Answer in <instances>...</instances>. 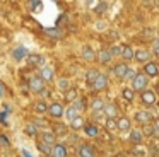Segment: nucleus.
I'll use <instances>...</instances> for the list:
<instances>
[{
	"instance_id": "nucleus-41",
	"label": "nucleus",
	"mask_w": 159,
	"mask_h": 157,
	"mask_svg": "<svg viewBox=\"0 0 159 157\" xmlns=\"http://www.w3.org/2000/svg\"><path fill=\"white\" fill-rule=\"evenodd\" d=\"M96 29H98V31H99V29H101V31H103V29H106V22H103V20H99V22L96 24Z\"/></svg>"
},
{
	"instance_id": "nucleus-16",
	"label": "nucleus",
	"mask_w": 159,
	"mask_h": 157,
	"mask_svg": "<svg viewBox=\"0 0 159 157\" xmlns=\"http://www.w3.org/2000/svg\"><path fill=\"white\" fill-rule=\"evenodd\" d=\"M52 157H67V147L63 143L57 142L52 147Z\"/></svg>"
},
{
	"instance_id": "nucleus-29",
	"label": "nucleus",
	"mask_w": 159,
	"mask_h": 157,
	"mask_svg": "<svg viewBox=\"0 0 159 157\" xmlns=\"http://www.w3.org/2000/svg\"><path fill=\"white\" fill-rule=\"evenodd\" d=\"M45 34L50 38H53V39H60V38L63 36V33L60 29H57V27H48V29H45Z\"/></svg>"
},
{
	"instance_id": "nucleus-37",
	"label": "nucleus",
	"mask_w": 159,
	"mask_h": 157,
	"mask_svg": "<svg viewBox=\"0 0 159 157\" xmlns=\"http://www.w3.org/2000/svg\"><path fill=\"white\" fill-rule=\"evenodd\" d=\"M24 130H26V133H28V135H33V137H34V135H36V132H38L34 125H26V126H24Z\"/></svg>"
},
{
	"instance_id": "nucleus-31",
	"label": "nucleus",
	"mask_w": 159,
	"mask_h": 157,
	"mask_svg": "<svg viewBox=\"0 0 159 157\" xmlns=\"http://www.w3.org/2000/svg\"><path fill=\"white\" fill-rule=\"evenodd\" d=\"M52 147H53V145H48V143L41 142V140L38 142V150H39L41 154H45V155H52Z\"/></svg>"
},
{
	"instance_id": "nucleus-11",
	"label": "nucleus",
	"mask_w": 159,
	"mask_h": 157,
	"mask_svg": "<svg viewBox=\"0 0 159 157\" xmlns=\"http://www.w3.org/2000/svg\"><path fill=\"white\" fill-rule=\"evenodd\" d=\"M144 133H142V130L139 128H132L130 132H128V140H130L132 143H135V145H139V143H142V140H144Z\"/></svg>"
},
{
	"instance_id": "nucleus-15",
	"label": "nucleus",
	"mask_w": 159,
	"mask_h": 157,
	"mask_svg": "<svg viewBox=\"0 0 159 157\" xmlns=\"http://www.w3.org/2000/svg\"><path fill=\"white\" fill-rule=\"evenodd\" d=\"M132 130V119L128 116H120L118 118V132H130Z\"/></svg>"
},
{
	"instance_id": "nucleus-17",
	"label": "nucleus",
	"mask_w": 159,
	"mask_h": 157,
	"mask_svg": "<svg viewBox=\"0 0 159 157\" xmlns=\"http://www.w3.org/2000/svg\"><path fill=\"white\" fill-rule=\"evenodd\" d=\"M79 114H82V113H80L74 104H70L69 108H65V116H63V118H65V121H67V123H70L74 118H77Z\"/></svg>"
},
{
	"instance_id": "nucleus-34",
	"label": "nucleus",
	"mask_w": 159,
	"mask_h": 157,
	"mask_svg": "<svg viewBox=\"0 0 159 157\" xmlns=\"http://www.w3.org/2000/svg\"><path fill=\"white\" fill-rule=\"evenodd\" d=\"M58 89H60V91H63V92H67L70 89V82L67 80V78H60V80H58Z\"/></svg>"
},
{
	"instance_id": "nucleus-22",
	"label": "nucleus",
	"mask_w": 159,
	"mask_h": 157,
	"mask_svg": "<svg viewBox=\"0 0 159 157\" xmlns=\"http://www.w3.org/2000/svg\"><path fill=\"white\" fill-rule=\"evenodd\" d=\"M98 60H99L103 65H108V63H111V60H113V55L110 53V50H101L99 53H98Z\"/></svg>"
},
{
	"instance_id": "nucleus-33",
	"label": "nucleus",
	"mask_w": 159,
	"mask_h": 157,
	"mask_svg": "<svg viewBox=\"0 0 159 157\" xmlns=\"http://www.w3.org/2000/svg\"><path fill=\"white\" fill-rule=\"evenodd\" d=\"M137 74L139 72L135 70V68H132V67H128V70H127V75H125V80H128V82H132L135 77H137Z\"/></svg>"
},
{
	"instance_id": "nucleus-6",
	"label": "nucleus",
	"mask_w": 159,
	"mask_h": 157,
	"mask_svg": "<svg viewBox=\"0 0 159 157\" xmlns=\"http://www.w3.org/2000/svg\"><path fill=\"white\" fill-rule=\"evenodd\" d=\"M39 77L43 78V80L46 82V84H52L53 80H55V72H53V68L50 67V65H45V67L39 68Z\"/></svg>"
},
{
	"instance_id": "nucleus-10",
	"label": "nucleus",
	"mask_w": 159,
	"mask_h": 157,
	"mask_svg": "<svg viewBox=\"0 0 159 157\" xmlns=\"http://www.w3.org/2000/svg\"><path fill=\"white\" fill-rule=\"evenodd\" d=\"M144 74L147 75L149 78L151 77H157L159 75V67H157V63H156V61H147V63L144 65Z\"/></svg>"
},
{
	"instance_id": "nucleus-19",
	"label": "nucleus",
	"mask_w": 159,
	"mask_h": 157,
	"mask_svg": "<svg viewBox=\"0 0 159 157\" xmlns=\"http://www.w3.org/2000/svg\"><path fill=\"white\" fill-rule=\"evenodd\" d=\"M104 114H106V118H120L118 116V108L113 104V102H106V106H104Z\"/></svg>"
},
{
	"instance_id": "nucleus-24",
	"label": "nucleus",
	"mask_w": 159,
	"mask_h": 157,
	"mask_svg": "<svg viewBox=\"0 0 159 157\" xmlns=\"http://www.w3.org/2000/svg\"><path fill=\"white\" fill-rule=\"evenodd\" d=\"M50 109V104H46L45 101H39L34 104V108H33V111L36 113V114H45V113H48Z\"/></svg>"
},
{
	"instance_id": "nucleus-20",
	"label": "nucleus",
	"mask_w": 159,
	"mask_h": 157,
	"mask_svg": "<svg viewBox=\"0 0 159 157\" xmlns=\"http://www.w3.org/2000/svg\"><path fill=\"white\" fill-rule=\"evenodd\" d=\"M98 77H99V70H96V68H89V70L86 72V84L93 87V84L96 82Z\"/></svg>"
},
{
	"instance_id": "nucleus-42",
	"label": "nucleus",
	"mask_w": 159,
	"mask_h": 157,
	"mask_svg": "<svg viewBox=\"0 0 159 157\" xmlns=\"http://www.w3.org/2000/svg\"><path fill=\"white\" fill-rule=\"evenodd\" d=\"M152 125H154V130H156V133H159V118H156L154 121H152Z\"/></svg>"
},
{
	"instance_id": "nucleus-1",
	"label": "nucleus",
	"mask_w": 159,
	"mask_h": 157,
	"mask_svg": "<svg viewBox=\"0 0 159 157\" xmlns=\"http://www.w3.org/2000/svg\"><path fill=\"white\" fill-rule=\"evenodd\" d=\"M130 87L134 89L135 92H144L145 89H149V77L145 74H137V77L130 82Z\"/></svg>"
},
{
	"instance_id": "nucleus-27",
	"label": "nucleus",
	"mask_w": 159,
	"mask_h": 157,
	"mask_svg": "<svg viewBox=\"0 0 159 157\" xmlns=\"http://www.w3.org/2000/svg\"><path fill=\"white\" fill-rule=\"evenodd\" d=\"M69 125H60V123H57L55 126H53V132L57 133V137H65L67 133H69Z\"/></svg>"
},
{
	"instance_id": "nucleus-21",
	"label": "nucleus",
	"mask_w": 159,
	"mask_h": 157,
	"mask_svg": "<svg viewBox=\"0 0 159 157\" xmlns=\"http://www.w3.org/2000/svg\"><path fill=\"white\" fill-rule=\"evenodd\" d=\"M69 126L75 132V130H84V126H86V123H84V116L82 114H79L77 118H74L72 121L69 123Z\"/></svg>"
},
{
	"instance_id": "nucleus-36",
	"label": "nucleus",
	"mask_w": 159,
	"mask_h": 157,
	"mask_svg": "<svg viewBox=\"0 0 159 157\" xmlns=\"http://www.w3.org/2000/svg\"><path fill=\"white\" fill-rule=\"evenodd\" d=\"M106 9H108V3L103 0V2H99V3H98V5H96V9H94V10H96L98 14H104V12H106Z\"/></svg>"
},
{
	"instance_id": "nucleus-2",
	"label": "nucleus",
	"mask_w": 159,
	"mask_h": 157,
	"mask_svg": "<svg viewBox=\"0 0 159 157\" xmlns=\"http://www.w3.org/2000/svg\"><path fill=\"white\" fill-rule=\"evenodd\" d=\"M134 119H135L137 125L145 126V125H151V123H152V114L147 111V109H139V111H135Z\"/></svg>"
},
{
	"instance_id": "nucleus-3",
	"label": "nucleus",
	"mask_w": 159,
	"mask_h": 157,
	"mask_svg": "<svg viewBox=\"0 0 159 157\" xmlns=\"http://www.w3.org/2000/svg\"><path fill=\"white\" fill-rule=\"evenodd\" d=\"M45 84H46V82L39 77V74L38 75H33V77L29 78V91L34 92V94L43 92V91H45Z\"/></svg>"
},
{
	"instance_id": "nucleus-43",
	"label": "nucleus",
	"mask_w": 159,
	"mask_h": 157,
	"mask_svg": "<svg viewBox=\"0 0 159 157\" xmlns=\"http://www.w3.org/2000/svg\"><path fill=\"white\" fill-rule=\"evenodd\" d=\"M0 143H5V147H7V145H9V140L4 138V137H0Z\"/></svg>"
},
{
	"instance_id": "nucleus-8",
	"label": "nucleus",
	"mask_w": 159,
	"mask_h": 157,
	"mask_svg": "<svg viewBox=\"0 0 159 157\" xmlns=\"http://www.w3.org/2000/svg\"><path fill=\"white\" fill-rule=\"evenodd\" d=\"M39 140L48 143V145H55L57 143V133L53 132V130H43V132L39 133Z\"/></svg>"
},
{
	"instance_id": "nucleus-39",
	"label": "nucleus",
	"mask_w": 159,
	"mask_h": 157,
	"mask_svg": "<svg viewBox=\"0 0 159 157\" xmlns=\"http://www.w3.org/2000/svg\"><path fill=\"white\" fill-rule=\"evenodd\" d=\"M22 55H26V50H24V48H16V51H14V56L16 58H22Z\"/></svg>"
},
{
	"instance_id": "nucleus-9",
	"label": "nucleus",
	"mask_w": 159,
	"mask_h": 157,
	"mask_svg": "<svg viewBox=\"0 0 159 157\" xmlns=\"http://www.w3.org/2000/svg\"><path fill=\"white\" fill-rule=\"evenodd\" d=\"M77 154H79V157H96V150L91 143H80Z\"/></svg>"
},
{
	"instance_id": "nucleus-30",
	"label": "nucleus",
	"mask_w": 159,
	"mask_h": 157,
	"mask_svg": "<svg viewBox=\"0 0 159 157\" xmlns=\"http://www.w3.org/2000/svg\"><path fill=\"white\" fill-rule=\"evenodd\" d=\"M121 96H123L125 101H134L135 99V91L132 87H123L121 89Z\"/></svg>"
},
{
	"instance_id": "nucleus-12",
	"label": "nucleus",
	"mask_w": 159,
	"mask_h": 157,
	"mask_svg": "<svg viewBox=\"0 0 159 157\" xmlns=\"http://www.w3.org/2000/svg\"><path fill=\"white\" fill-rule=\"evenodd\" d=\"M84 135L87 138H96L99 135V126L96 123H86V126H84Z\"/></svg>"
},
{
	"instance_id": "nucleus-40",
	"label": "nucleus",
	"mask_w": 159,
	"mask_h": 157,
	"mask_svg": "<svg viewBox=\"0 0 159 157\" xmlns=\"http://www.w3.org/2000/svg\"><path fill=\"white\" fill-rule=\"evenodd\" d=\"M5 92H7V87H5V84L4 82H0V99L5 96Z\"/></svg>"
},
{
	"instance_id": "nucleus-28",
	"label": "nucleus",
	"mask_w": 159,
	"mask_h": 157,
	"mask_svg": "<svg viewBox=\"0 0 159 157\" xmlns=\"http://www.w3.org/2000/svg\"><path fill=\"white\" fill-rule=\"evenodd\" d=\"M65 101H67V102H75V101H79V92H77L75 89L70 87L69 91L65 92Z\"/></svg>"
},
{
	"instance_id": "nucleus-7",
	"label": "nucleus",
	"mask_w": 159,
	"mask_h": 157,
	"mask_svg": "<svg viewBox=\"0 0 159 157\" xmlns=\"http://www.w3.org/2000/svg\"><path fill=\"white\" fill-rule=\"evenodd\" d=\"M152 58V53L149 50H145V48H139V50H135V61H139V63H147V61H151Z\"/></svg>"
},
{
	"instance_id": "nucleus-14",
	"label": "nucleus",
	"mask_w": 159,
	"mask_h": 157,
	"mask_svg": "<svg viewBox=\"0 0 159 157\" xmlns=\"http://www.w3.org/2000/svg\"><path fill=\"white\" fill-rule=\"evenodd\" d=\"M127 70H128V65L127 61H123V63H116L113 68V74L116 78H121V80H125V75H127Z\"/></svg>"
},
{
	"instance_id": "nucleus-26",
	"label": "nucleus",
	"mask_w": 159,
	"mask_h": 157,
	"mask_svg": "<svg viewBox=\"0 0 159 157\" xmlns=\"http://www.w3.org/2000/svg\"><path fill=\"white\" fill-rule=\"evenodd\" d=\"M104 128L108 130V132L115 133V130H118V118H106L104 119Z\"/></svg>"
},
{
	"instance_id": "nucleus-13",
	"label": "nucleus",
	"mask_w": 159,
	"mask_h": 157,
	"mask_svg": "<svg viewBox=\"0 0 159 157\" xmlns=\"http://www.w3.org/2000/svg\"><path fill=\"white\" fill-rule=\"evenodd\" d=\"M80 56H82V60H86V61H94L98 58V55H96V51L93 50L91 46H82L80 48Z\"/></svg>"
},
{
	"instance_id": "nucleus-44",
	"label": "nucleus",
	"mask_w": 159,
	"mask_h": 157,
	"mask_svg": "<svg viewBox=\"0 0 159 157\" xmlns=\"http://www.w3.org/2000/svg\"><path fill=\"white\" fill-rule=\"evenodd\" d=\"M5 157H12V155H5Z\"/></svg>"
},
{
	"instance_id": "nucleus-23",
	"label": "nucleus",
	"mask_w": 159,
	"mask_h": 157,
	"mask_svg": "<svg viewBox=\"0 0 159 157\" xmlns=\"http://www.w3.org/2000/svg\"><path fill=\"white\" fill-rule=\"evenodd\" d=\"M104 106H106V102H104L103 99H99V97L93 99V102H91V109H93V113L104 111Z\"/></svg>"
},
{
	"instance_id": "nucleus-32",
	"label": "nucleus",
	"mask_w": 159,
	"mask_h": 157,
	"mask_svg": "<svg viewBox=\"0 0 159 157\" xmlns=\"http://www.w3.org/2000/svg\"><path fill=\"white\" fill-rule=\"evenodd\" d=\"M142 133H144V137H152L156 133V130H154V125H145V126H142Z\"/></svg>"
},
{
	"instance_id": "nucleus-18",
	"label": "nucleus",
	"mask_w": 159,
	"mask_h": 157,
	"mask_svg": "<svg viewBox=\"0 0 159 157\" xmlns=\"http://www.w3.org/2000/svg\"><path fill=\"white\" fill-rule=\"evenodd\" d=\"M108 87V77L104 74H99V77L96 78V82L93 84V89L94 91H104Z\"/></svg>"
},
{
	"instance_id": "nucleus-4",
	"label": "nucleus",
	"mask_w": 159,
	"mask_h": 157,
	"mask_svg": "<svg viewBox=\"0 0 159 157\" xmlns=\"http://www.w3.org/2000/svg\"><path fill=\"white\" fill-rule=\"evenodd\" d=\"M48 114L55 119H60L65 116V106L60 104V102H50V109H48Z\"/></svg>"
},
{
	"instance_id": "nucleus-35",
	"label": "nucleus",
	"mask_w": 159,
	"mask_h": 157,
	"mask_svg": "<svg viewBox=\"0 0 159 157\" xmlns=\"http://www.w3.org/2000/svg\"><path fill=\"white\" fill-rule=\"evenodd\" d=\"M110 53L113 55V58H115V56H121V53H123V48H121V46H116V44H115V46L110 48Z\"/></svg>"
},
{
	"instance_id": "nucleus-5",
	"label": "nucleus",
	"mask_w": 159,
	"mask_h": 157,
	"mask_svg": "<svg viewBox=\"0 0 159 157\" xmlns=\"http://www.w3.org/2000/svg\"><path fill=\"white\" fill-rule=\"evenodd\" d=\"M140 101H142V104H145V106H156V102H157V94H156L154 91H151V89H145L144 92H140Z\"/></svg>"
},
{
	"instance_id": "nucleus-25",
	"label": "nucleus",
	"mask_w": 159,
	"mask_h": 157,
	"mask_svg": "<svg viewBox=\"0 0 159 157\" xmlns=\"http://www.w3.org/2000/svg\"><path fill=\"white\" fill-rule=\"evenodd\" d=\"M121 60H123V61H132V60H135V50H134V48H130V46L123 48Z\"/></svg>"
},
{
	"instance_id": "nucleus-38",
	"label": "nucleus",
	"mask_w": 159,
	"mask_h": 157,
	"mask_svg": "<svg viewBox=\"0 0 159 157\" xmlns=\"http://www.w3.org/2000/svg\"><path fill=\"white\" fill-rule=\"evenodd\" d=\"M152 53H156L159 56V38H156V39L152 41Z\"/></svg>"
}]
</instances>
